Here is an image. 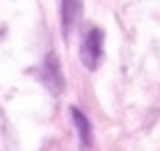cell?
Listing matches in <instances>:
<instances>
[{"instance_id": "cell-2", "label": "cell", "mask_w": 160, "mask_h": 151, "mask_svg": "<svg viewBox=\"0 0 160 151\" xmlns=\"http://www.w3.org/2000/svg\"><path fill=\"white\" fill-rule=\"evenodd\" d=\"M35 74H37V80L52 93V95H58L61 91H63V74H61V63H58V58H56V54L50 52L43 61H41V65L35 69Z\"/></svg>"}, {"instance_id": "cell-3", "label": "cell", "mask_w": 160, "mask_h": 151, "mask_svg": "<svg viewBox=\"0 0 160 151\" xmlns=\"http://www.w3.org/2000/svg\"><path fill=\"white\" fill-rule=\"evenodd\" d=\"M69 114L74 119V125L78 129V143L82 151H91V145H93V127H91V121L87 119V114L78 110L76 106L69 108Z\"/></svg>"}, {"instance_id": "cell-1", "label": "cell", "mask_w": 160, "mask_h": 151, "mask_svg": "<svg viewBox=\"0 0 160 151\" xmlns=\"http://www.w3.org/2000/svg\"><path fill=\"white\" fill-rule=\"evenodd\" d=\"M102 54H104V30L100 26H91L82 37L80 61L89 71H93V69H98V65L102 61Z\"/></svg>"}, {"instance_id": "cell-4", "label": "cell", "mask_w": 160, "mask_h": 151, "mask_svg": "<svg viewBox=\"0 0 160 151\" xmlns=\"http://www.w3.org/2000/svg\"><path fill=\"white\" fill-rule=\"evenodd\" d=\"M82 15V0H61V24L65 35L76 26Z\"/></svg>"}]
</instances>
